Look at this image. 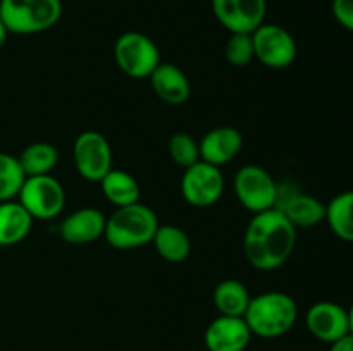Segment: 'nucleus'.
Instances as JSON below:
<instances>
[{"mask_svg": "<svg viewBox=\"0 0 353 351\" xmlns=\"http://www.w3.org/2000/svg\"><path fill=\"white\" fill-rule=\"evenodd\" d=\"M296 244V227L279 210L254 213L243 236L245 258L259 270L285 265Z\"/></svg>", "mask_w": 353, "mask_h": 351, "instance_id": "1", "label": "nucleus"}, {"mask_svg": "<svg viewBox=\"0 0 353 351\" xmlns=\"http://www.w3.org/2000/svg\"><path fill=\"white\" fill-rule=\"evenodd\" d=\"M243 319L252 336L274 339L292 330L299 319V306L286 292L268 291L252 296Z\"/></svg>", "mask_w": 353, "mask_h": 351, "instance_id": "2", "label": "nucleus"}, {"mask_svg": "<svg viewBox=\"0 0 353 351\" xmlns=\"http://www.w3.org/2000/svg\"><path fill=\"white\" fill-rule=\"evenodd\" d=\"M157 227L159 220L154 210L137 202L133 205L119 206L107 219L103 236L114 250L126 251L152 243Z\"/></svg>", "mask_w": 353, "mask_h": 351, "instance_id": "3", "label": "nucleus"}, {"mask_svg": "<svg viewBox=\"0 0 353 351\" xmlns=\"http://www.w3.org/2000/svg\"><path fill=\"white\" fill-rule=\"evenodd\" d=\"M61 16V0H0V19L14 34L43 33Z\"/></svg>", "mask_w": 353, "mask_h": 351, "instance_id": "4", "label": "nucleus"}, {"mask_svg": "<svg viewBox=\"0 0 353 351\" xmlns=\"http://www.w3.org/2000/svg\"><path fill=\"white\" fill-rule=\"evenodd\" d=\"M114 58L121 71L134 79L150 78L161 64V52L152 38L138 31H126L114 43Z\"/></svg>", "mask_w": 353, "mask_h": 351, "instance_id": "5", "label": "nucleus"}, {"mask_svg": "<svg viewBox=\"0 0 353 351\" xmlns=\"http://www.w3.org/2000/svg\"><path fill=\"white\" fill-rule=\"evenodd\" d=\"M17 202L28 210L33 220H50L64 210L65 191L50 174L26 178Z\"/></svg>", "mask_w": 353, "mask_h": 351, "instance_id": "6", "label": "nucleus"}, {"mask_svg": "<svg viewBox=\"0 0 353 351\" xmlns=\"http://www.w3.org/2000/svg\"><path fill=\"white\" fill-rule=\"evenodd\" d=\"M274 209L279 210L296 229H307L326 220V203L302 191L295 181L278 182Z\"/></svg>", "mask_w": 353, "mask_h": 351, "instance_id": "7", "label": "nucleus"}, {"mask_svg": "<svg viewBox=\"0 0 353 351\" xmlns=\"http://www.w3.org/2000/svg\"><path fill=\"white\" fill-rule=\"evenodd\" d=\"M278 181L257 164L243 165L234 176V195L243 209L259 213L274 209Z\"/></svg>", "mask_w": 353, "mask_h": 351, "instance_id": "8", "label": "nucleus"}, {"mask_svg": "<svg viewBox=\"0 0 353 351\" xmlns=\"http://www.w3.org/2000/svg\"><path fill=\"white\" fill-rule=\"evenodd\" d=\"M76 171L90 182H100L112 169V148L99 131H83L72 145Z\"/></svg>", "mask_w": 353, "mask_h": 351, "instance_id": "9", "label": "nucleus"}, {"mask_svg": "<svg viewBox=\"0 0 353 351\" xmlns=\"http://www.w3.org/2000/svg\"><path fill=\"white\" fill-rule=\"evenodd\" d=\"M255 58L269 69H286L296 58V41L279 24H261L252 33Z\"/></svg>", "mask_w": 353, "mask_h": 351, "instance_id": "10", "label": "nucleus"}, {"mask_svg": "<svg viewBox=\"0 0 353 351\" xmlns=\"http://www.w3.org/2000/svg\"><path fill=\"white\" fill-rule=\"evenodd\" d=\"M224 193V176L221 167L200 160L185 169L181 178V195L188 205L207 209L216 205Z\"/></svg>", "mask_w": 353, "mask_h": 351, "instance_id": "11", "label": "nucleus"}, {"mask_svg": "<svg viewBox=\"0 0 353 351\" xmlns=\"http://www.w3.org/2000/svg\"><path fill=\"white\" fill-rule=\"evenodd\" d=\"M216 19L230 33H254L264 24L265 0H210Z\"/></svg>", "mask_w": 353, "mask_h": 351, "instance_id": "12", "label": "nucleus"}, {"mask_svg": "<svg viewBox=\"0 0 353 351\" xmlns=\"http://www.w3.org/2000/svg\"><path fill=\"white\" fill-rule=\"evenodd\" d=\"M305 326L316 339L333 343L338 337L350 332L348 310L334 301H317L307 310Z\"/></svg>", "mask_w": 353, "mask_h": 351, "instance_id": "13", "label": "nucleus"}, {"mask_svg": "<svg viewBox=\"0 0 353 351\" xmlns=\"http://www.w3.org/2000/svg\"><path fill=\"white\" fill-rule=\"evenodd\" d=\"M252 332L243 317L219 315L207 326L203 343L209 351H245Z\"/></svg>", "mask_w": 353, "mask_h": 351, "instance_id": "14", "label": "nucleus"}, {"mask_svg": "<svg viewBox=\"0 0 353 351\" xmlns=\"http://www.w3.org/2000/svg\"><path fill=\"white\" fill-rule=\"evenodd\" d=\"M200 147V158L216 167L230 164L243 148V134L233 126H219L203 134Z\"/></svg>", "mask_w": 353, "mask_h": 351, "instance_id": "15", "label": "nucleus"}, {"mask_svg": "<svg viewBox=\"0 0 353 351\" xmlns=\"http://www.w3.org/2000/svg\"><path fill=\"white\" fill-rule=\"evenodd\" d=\"M105 215L99 209L85 206L69 213L61 224V237L71 244H88L103 236L105 231Z\"/></svg>", "mask_w": 353, "mask_h": 351, "instance_id": "16", "label": "nucleus"}, {"mask_svg": "<svg viewBox=\"0 0 353 351\" xmlns=\"http://www.w3.org/2000/svg\"><path fill=\"white\" fill-rule=\"evenodd\" d=\"M148 79L155 95L169 105H181L192 95L188 76L171 62H161Z\"/></svg>", "mask_w": 353, "mask_h": 351, "instance_id": "17", "label": "nucleus"}, {"mask_svg": "<svg viewBox=\"0 0 353 351\" xmlns=\"http://www.w3.org/2000/svg\"><path fill=\"white\" fill-rule=\"evenodd\" d=\"M33 227V217L19 202L0 203V246H14L30 234Z\"/></svg>", "mask_w": 353, "mask_h": 351, "instance_id": "18", "label": "nucleus"}, {"mask_svg": "<svg viewBox=\"0 0 353 351\" xmlns=\"http://www.w3.org/2000/svg\"><path fill=\"white\" fill-rule=\"evenodd\" d=\"M159 257L169 264H181L192 253V241L190 236L178 226L172 224H159L155 236L152 240Z\"/></svg>", "mask_w": 353, "mask_h": 351, "instance_id": "19", "label": "nucleus"}, {"mask_svg": "<svg viewBox=\"0 0 353 351\" xmlns=\"http://www.w3.org/2000/svg\"><path fill=\"white\" fill-rule=\"evenodd\" d=\"M250 298L247 286L238 279H224L212 292V301L217 312L228 317H243Z\"/></svg>", "mask_w": 353, "mask_h": 351, "instance_id": "20", "label": "nucleus"}, {"mask_svg": "<svg viewBox=\"0 0 353 351\" xmlns=\"http://www.w3.org/2000/svg\"><path fill=\"white\" fill-rule=\"evenodd\" d=\"M102 193L114 206H126L140 202V184L126 171L110 169L105 178L100 181Z\"/></svg>", "mask_w": 353, "mask_h": 351, "instance_id": "21", "label": "nucleus"}, {"mask_svg": "<svg viewBox=\"0 0 353 351\" xmlns=\"http://www.w3.org/2000/svg\"><path fill=\"white\" fill-rule=\"evenodd\" d=\"M326 222L334 236L353 243V189L340 193L326 203Z\"/></svg>", "mask_w": 353, "mask_h": 351, "instance_id": "22", "label": "nucleus"}, {"mask_svg": "<svg viewBox=\"0 0 353 351\" xmlns=\"http://www.w3.org/2000/svg\"><path fill=\"white\" fill-rule=\"evenodd\" d=\"M21 169L26 174V178H33V176H45L50 174L59 164V151L52 143H45V141H38V143H31L21 151L17 157Z\"/></svg>", "mask_w": 353, "mask_h": 351, "instance_id": "23", "label": "nucleus"}, {"mask_svg": "<svg viewBox=\"0 0 353 351\" xmlns=\"http://www.w3.org/2000/svg\"><path fill=\"white\" fill-rule=\"evenodd\" d=\"M26 181L17 157L0 151V203L17 198Z\"/></svg>", "mask_w": 353, "mask_h": 351, "instance_id": "24", "label": "nucleus"}, {"mask_svg": "<svg viewBox=\"0 0 353 351\" xmlns=\"http://www.w3.org/2000/svg\"><path fill=\"white\" fill-rule=\"evenodd\" d=\"M169 155H171L172 162L183 169H188L200 162V147L193 136L188 133H174L169 138L168 143Z\"/></svg>", "mask_w": 353, "mask_h": 351, "instance_id": "25", "label": "nucleus"}, {"mask_svg": "<svg viewBox=\"0 0 353 351\" xmlns=\"http://www.w3.org/2000/svg\"><path fill=\"white\" fill-rule=\"evenodd\" d=\"M224 57L234 67H245L255 58L252 33H231L224 47Z\"/></svg>", "mask_w": 353, "mask_h": 351, "instance_id": "26", "label": "nucleus"}, {"mask_svg": "<svg viewBox=\"0 0 353 351\" xmlns=\"http://www.w3.org/2000/svg\"><path fill=\"white\" fill-rule=\"evenodd\" d=\"M331 10L336 23L353 33V0H333Z\"/></svg>", "mask_w": 353, "mask_h": 351, "instance_id": "27", "label": "nucleus"}, {"mask_svg": "<svg viewBox=\"0 0 353 351\" xmlns=\"http://www.w3.org/2000/svg\"><path fill=\"white\" fill-rule=\"evenodd\" d=\"M330 351H353V334L348 332L330 343Z\"/></svg>", "mask_w": 353, "mask_h": 351, "instance_id": "28", "label": "nucleus"}, {"mask_svg": "<svg viewBox=\"0 0 353 351\" xmlns=\"http://www.w3.org/2000/svg\"><path fill=\"white\" fill-rule=\"evenodd\" d=\"M7 36H9V30H7L6 24L2 23V19H0V50H2L3 45H6Z\"/></svg>", "mask_w": 353, "mask_h": 351, "instance_id": "29", "label": "nucleus"}, {"mask_svg": "<svg viewBox=\"0 0 353 351\" xmlns=\"http://www.w3.org/2000/svg\"><path fill=\"white\" fill-rule=\"evenodd\" d=\"M348 322H350V332L353 334V303H352L350 310H348Z\"/></svg>", "mask_w": 353, "mask_h": 351, "instance_id": "30", "label": "nucleus"}]
</instances>
